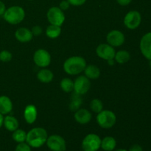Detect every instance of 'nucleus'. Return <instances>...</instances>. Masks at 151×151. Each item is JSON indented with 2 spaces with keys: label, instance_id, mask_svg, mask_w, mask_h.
I'll list each match as a JSON object with an SVG mask.
<instances>
[{
  "label": "nucleus",
  "instance_id": "obj_1",
  "mask_svg": "<svg viewBox=\"0 0 151 151\" xmlns=\"http://www.w3.org/2000/svg\"><path fill=\"white\" fill-rule=\"evenodd\" d=\"M48 135L43 128H34L27 134L26 142L34 148L41 147L47 142Z\"/></svg>",
  "mask_w": 151,
  "mask_h": 151
},
{
  "label": "nucleus",
  "instance_id": "obj_2",
  "mask_svg": "<svg viewBox=\"0 0 151 151\" xmlns=\"http://www.w3.org/2000/svg\"><path fill=\"white\" fill-rule=\"evenodd\" d=\"M86 66V61L81 56H72L65 60L63 70L70 75H79L83 72Z\"/></svg>",
  "mask_w": 151,
  "mask_h": 151
},
{
  "label": "nucleus",
  "instance_id": "obj_3",
  "mask_svg": "<svg viewBox=\"0 0 151 151\" xmlns=\"http://www.w3.org/2000/svg\"><path fill=\"white\" fill-rule=\"evenodd\" d=\"M25 17L24 10L20 6H12L6 9L3 18L10 24H18L24 20Z\"/></svg>",
  "mask_w": 151,
  "mask_h": 151
},
{
  "label": "nucleus",
  "instance_id": "obj_4",
  "mask_svg": "<svg viewBox=\"0 0 151 151\" xmlns=\"http://www.w3.org/2000/svg\"><path fill=\"white\" fill-rule=\"evenodd\" d=\"M97 122L101 128L109 129L112 128L116 122V116L113 111L103 110L97 114Z\"/></svg>",
  "mask_w": 151,
  "mask_h": 151
},
{
  "label": "nucleus",
  "instance_id": "obj_5",
  "mask_svg": "<svg viewBox=\"0 0 151 151\" xmlns=\"http://www.w3.org/2000/svg\"><path fill=\"white\" fill-rule=\"evenodd\" d=\"M101 139L95 134H89L86 136L82 142V149L83 151H97L100 148Z\"/></svg>",
  "mask_w": 151,
  "mask_h": 151
},
{
  "label": "nucleus",
  "instance_id": "obj_6",
  "mask_svg": "<svg viewBox=\"0 0 151 151\" xmlns=\"http://www.w3.org/2000/svg\"><path fill=\"white\" fill-rule=\"evenodd\" d=\"M47 16L50 24L60 27L65 21L64 13L58 7H50L47 11Z\"/></svg>",
  "mask_w": 151,
  "mask_h": 151
},
{
  "label": "nucleus",
  "instance_id": "obj_7",
  "mask_svg": "<svg viewBox=\"0 0 151 151\" xmlns=\"http://www.w3.org/2000/svg\"><path fill=\"white\" fill-rule=\"evenodd\" d=\"M141 22L142 16L137 10H131L124 18V24L129 29H135L138 28Z\"/></svg>",
  "mask_w": 151,
  "mask_h": 151
},
{
  "label": "nucleus",
  "instance_id": "obj_8",
  "mask_svg": "<svg viewBox=\"0 0 151 151\" xmlns=\"http://www.w3.org/2000/svg\"><path fill=\"white\" fill-rule=\"evenodd\" d=\"M46 143L49 149L52 151H65L66 149V144L64 139L56 134L48 137Z\"/></svg>",
  "mask_w": 151,
  "mask_h": 151
},
{
  "label": "nucleus",
  "instance_id": "obj_9",
  "mask_svg": "<svg viewBox=\"0 0 151 151\" xmlns=\"http://www.w3.org/2000/svg\"><path fill=\"white\" fill-rule=\"evenodd\" d=\"M90 87H91V82L85 75H81L78 77L74 81L73 91H75V93L80 95L86 94L90 89Z\"/></svg>",
  "mask_w": 151,
  "mask_h": 151
},
{
  "label": "nucleus",
  "instance_id": "obj_10",
  "mask_svg": "<svg viewBox=\"0 0 151 151\" xmlns=\"http://www.w3.org/2000/svg\"><path fill=\"white\" fill-rule=\"evenodd\" d=\"M33 60L35 65L41 68L48 66L51 63V55L46 50L39 49L34 53Z\"/></svg>",
  "mask_w": 151,
  "mask_h": 151
},
{
  "label": "nucleus",
  "instance_id": "obj_11",
  "mask_svg": "<svg viewBox=\"0 0 151 151\" xmlns=\"http://www.w3.org/2000/svg\"><path fill=\"white\" fill-rule=\"evenodd\" d=\"M96 53L99 58L108 60L110 59H114L116 51L114 48L109 44H101L97 46Z\"/></svg>",
  "mask_w": 151,
  "mask_h": 151
},
{
  "label": "nucleus",
  "instance_id": "obj_12",
  "mask_svg": "<svg viewBox=\"0 0 151 151\" xmlns=\"http://www.w3.org/2000/svg\"><path fill=\"white\" fill-rule=\"evenodd\" d=\"M106 39L109 45L112 46L113 47H118L124 44L125 38L124 34L121 31L114 29L108 33Z\"/></svg>",
  "mask_w": 151,
  "mask_h": 151
},
{
  "label": "nucleus",
  "instance_id": "obj_13",
  "mask_svg": "<svg viewBox=\"0 0 151 151\" xmlns=\"http://www.w3.org/2000/svg\"><path fill=\"white\" fill-rule=\"evenodd\" d=\"M142 54L147 60H151V32H147L142 37L139 44Z\"/></svg>",
  "mask_w": 151,
  "mask_h": 151
},
{
  "label": "nucleus",
  "instance_id": "obj_14",
  "mask_svg": "<svg viewBox=\"0 0 151 151\" xmlns=\"http://www.w3.org/2000/svg\"><path fill=\"white\" fill-rule=\"evenodd\" d=\"M74 116L77 122L81 125H86L91 121L92 116L89 111L85 109H79L76 111Z\"/></svg>",
  "mask_w": 151,
  "mask_h": 151
},
{
  "label": "nucleus",
  "instance_id": "obj_15",
  "mask_svg": "<svg viewBox=\"0 0 151 151\" xmlns=\"http://www.w3.org/2000/svg\"><path fill=\"white\" fill-rule=\"evenodd\" d=\"M15 37L19 42L27 43L32 39L33 35L30 29L26 27H20L15 32Z\"/></svg>",
  "mask_w": 151,
  "mask_h": 151
},
{
  "label": "nucleus",
  "instance_id": "obj_16",
  "mask_svg": "<svg viewBox=\"0 0 151 151\" xmlns=\"http://www.w3.org/2000/svg\"><path fill=\"white\" fill-rule=\"evenodd\" d=\"M38 116L37 109L34 105H27L24 111V117L28 124H32L35 122Z\"/></svg>",
  "mask_w": 151,
  "mask_h": 151
},
{
  "label": "nucleus",
  "instance_id": "obj_17",
  "mask_svg": "<svg viewBox=\"0 0 151 151\" xmlns=\"http://www.w3.org/2000/svg\"><path fill=\"white\" fill-rule=\"evenodd\" d=\"M13 110V103L7 96H0V114L7 115Z\"/></svg>",
  "mask_w": 151,
  "mask_h": 151
},
{
  "label": "nucleus",
  "instance_id": "obj_18",
  "mask_svg": "<svg viewBox=\"0 0 151 151\" xmlns=\"http://www.w3.org/2000/svg\"><path fill=\"white\" fill-rule=\"evenodd\" d=\"M3 125L8 131L13 132V131L19 128V121L17 120L16 117L10 116V115H7L4 117Z\"/></svg>",
  "mask_w": 151,
  "mask_h": 151
},
{
  "label": "nucleus",
  "instance_id": "obj_19",
  "mask_svg": "<svg viewBox=\"0 0 151 151\" xmlns=\"http://www.w3.org/2000/svg\"><path fill=\"white\" fill-rule=\"evenodd\" d=\"M53 78H54V75L52 72L47 69H41L37 74V78L38 81L44 83H49L52 82Z\"/></svg>",
  "mask_w": 151,
  "mask_h": 151
},
{
  "label": "nucleus",
  "instance_id": "obj_20",
  "mask_svg": "<svg viewBox=\"0 0 151 151\" xmlns=\"http://www.w3.org/2000/svg\"><path fill=\"white\" fill-rule=\"evenodd\" d=\"M84 73H85V76L88 79L95 80L100 77V70L95 65L91 64L88 65V66L86 65L85 69H84Z\"/></svg>",
  "mask_w": 151,
  "mask_h": 151
},
{
  "label": "nucleus",
  "instance_id": "obj_21",
  "mask_svg": "<svg viewBox=\"0 0 151 151\" xmlns=\"http://www.w3.org/2000/svg\"><path fill=\"white\" fill-rule=\"evenodd\" d=\"M116 146V141L114 137H106L101 140L100 147L105 151H113Z\"/></svg>",
  "mask_w": 151,
  "mask_h": 151
},
{
  "label": "nucleus",
  "instance_id": "obj_22",
  "mask_svg": "<svg viewBox=\"0 0 151 151\" xmlns=\"http://www.w3.org/2000/svg\"><path fill=\"white\" fill-rule=\"evenodd\" d=\"M60 33H61V28L60 26H57V25L50 24V26L47 27L46 29L47 36L52 39L57 38L60 35Z\"/></svg>",
  "mask_w": 151,
  "mask_h": 151
},
{
  "label": "nucleus",
  "instance_id": "obj_23",
  "mask_svg": "<svg viewBox=\"0 0 151 151\" xmlns=\"http://www.w3.org/2000/svg\"><path fill=\"white\" fill-rule=\"evenodd\" d=\"M130 58H131L130 53L126 50H119L116 52L114 57L115 61L119 64H124L127 63L130 60Z\"/></svg>",
  "mask_w": 151,
  "mask_h": 151
},
{
  "label": "nucleus",
  "instance_id": "obj_24",
  "mask_svg": "<svg viewBox=\"0 0 151 151\" xmlns=\"http://www.w3.org/2000/svg\"><path fill=\"white\" fill-rule=\"evenodd\" d=\"M12 138L16 142L22 143L25 142L27 139V133L22 129H16L12 134Z\"/></svg>",
  "mask_w": 151,
  "mask_h": 151
},
{
  "label": "nucleus",
  "instance_id": "obj_25",
  "mask_svg": "<svg viewBox=\"0 0 151 151\" xmlns=\"http://www.w3.org/2000/svg\"><path fill=\"white\" fill-rule=\"evenodd\" d=\"M60 88L63 91L66 93L71 92L74 90V81H72L70 78H63L60 81Z\"/></svg>",
  "mask_w": 151,
  "mask_h": 151
},
{
  "label": "nucleus",
  "instance_id": "obj_26",
  "mask_svg": "<svg viewBox=\"0 0 151 151\" xmlns=\"http://www.w3.org/2000/svg\"><path fill=\"white\" fill-rule=\"evenodd\" d=\"M80 96H81L80 94H76V93H75V94L72 95V101H71L70 105H69V108H70L71 110L73 111L78 110L80 108V106H81V103H82V99L81 98Z\"/></svg>",
  "mask_w": 151,
  "mask_h": 151
},
{
  "label": "nucleus",
  "instance_id": "obj_27",
  "mask_svg": "<svg viewBox=\"0 0 151 151\" xmlns=\"http://www.w3.org/2000/svg\"><path fill=\"white\" fill-rule=\"evenodd\" d=\"M90 109L94 113H100L103 110V104L99 99H94L90 103Z\"/></svg>",
  "mask_w": 151,
  "mask_h": 151
},
{
  "label": "nucleus",
  "instance_id": "obj_28",
  "mask_svg": "<svg viewBox=\"0 0 151 151\" xmlns=\"http://www.w3.org/2000/svg\"><path fill=\"white\" fill-rule=\"evenodd\" d=\"M11 59L12 54L8 50H2V51L0 52V60L1 62L7 63V62L10 61Z\"/></svg>",
  "mask_w": 151,
  "mask_h": 151
},
{
  "label": "nucleus",
  "instance_id": "obj_29",
  "mask_svg": "<svg viewBox=\"0 0 151 151\" xmlns=\"http://www.w3.org/2000/svg\"><path fill=\"white\" fill-rule=\"evenodd\" d=\"M15 151H31V147L27 142L19 143L15 148Z\"/></svg>",
  "mask_w": 151,
  "mask_h": 151
},
{
  "label": "nucleus",
  "instance_id": "obj_30",
  "mask_svg": "<svg viewBox=\"0 0 151 151\" xmlns=\"http://www.w3.org/2000/svg\"><path fill=\"white\" fill-rule=\"evenodd\" d=\"M31 32H32V35L34 36H38V35H41L43 32V29L41 28V27L40 26H34L31 29Z\"/></svg>",
  "mask_w": 151,
  "mask_h": 151
},
{
  "label": "nucleus",
  "instance_id": "obj_31",
  "mask_svg": "<svg viewBox=\"0 0 151 151\" xmlns=\"http://www.w3.org/2000/svg\"><path fill=\"white\" fill-rule=\"evenodd\" d=\"M67 1L72 6H81L85 4L86 0H67Z\"/></svg>",
  "mask_w": 151,
  "mask_h": 151
},
{
  "label": "nucleus",
  "instance_id": "obj_32",
  "mask_svg": "<svg viewBox=\"0 0 151 151\" xmlns=\"http://www.w3.org/2000/svg\"><path fill=\"white\" fill-rule=\"evenodd\" d=\"M69 6H70V4L68 2L67 0H63V1H60V4H59V8L61 10H63V11H64V10L69 9Z\"/></svg>",
  "mask_w": 151,
  "mask_h": 151
},
{
  "label": "nucleus",
  "instance_id": "obj_33",
  "mask_svg": "<svg viewBox=\"0 0 151 151\" xmlns=\"http://www.w3.org/2000/svg\"><path fill=\"white\" fill-rule=\"evenodd\" d=\"M128 151H143V149L139 145H134L130 147Z\"/></svg>",
  "mask_w": 151,
  "mask_h": 151
},
{
  "label": "nucleus",
  "instance_id": "obj_34",
  "mask_svg": "<svg viewBox=\"0 0 151 151\" xmlns=\"http://www.w3.org/2000/svg\"><path fill=\"white\" fill-rule=\"evenodd\" d=\"M116 1H117L119 5L126 6L128 5L132 1V0H116Z\"/></svg>",
  "mask_w": 151,
  "mask_h": 151
},
{
  "label": "nucleus",
  "instance_id": "obj_35",
  "mask_svg": "<svg viewBox=\"0 0 151 151\" xmlns=\"http://www.w3.org/2000/svg\"><path fill=\"white\" fill-rule=\"evenodd\" d=\"M5 10H6L5 4H4V3L2 1L0 0V16H3V14L4 13Z\"/></svg>",
  "mask_w": 151,
  "mask_h": 151
},
{
  "label": "nucleus",
  "instance_id": "obj_36",
  "mask_svg": "<svg viewBox=\"0 0 151 151\" xmlns=\"http://www.w3.org/2000/svg\"><path fill=\"white\" fill-rule=\"evenodd\" d=\"M3 121H4V116H3L2 114H0V128L2 127Z\"/></svg>",
  "mask_w": 151,
  "mask_h": 151
},
{
  "label": "nucleus",
  "instance_id": "obj_37",
  "mask_svg": "<svg viewBox=\"0 0 151 151\" xmlns=\"http://www.w3.org/2000/svg\"><path fill=\"white\" fill-rule=\"evenodd\" d=\"M107 61H108V63H109V65H110V66H113L115 63L114 59H110V60H108Z\"/></svg>",
  "mask_w": 151,
  "mask_h": 151
},
{
  "label": "nucleus",
  "instance_id": "obj_38",
  "mask_svg": "<svg viewBox=\"0 0 151 151\" xmlns=\"http://www.w3.org/2000/svg\"><path fill=\"white\" fill-rule=\"evenodd\" d=\"M113 151H128V150H125V149L120 148V149H116V150H113Z\"/></svg>",
  "mask_w": 151,
  "mask_h": 151
},
{
  "label": "nucleus",
  "instance_id": "obj_39",
  "mask_svg": "<svg viewBox=\"0 0 151 151\" xmlns=\"http://www.w3.org/2000/svg\"><path fill=\"white\" fill-rule=\"evenodd\" d=\"M150 68H151V60H150Z\"/></svg>",
  "mask_w": 151,
  "mask_h": 151
},
{
  "label": "nucleus",
  "instance_id": "obj_40",
  "mask_svg": "<svg viewBox=\"0 0 151 151\" xmlns=\"http://www.w3.org/2000/svg\"><path fill=\"white\" fill-rule=\"evenodd\" d=\"M29 1H32V0H29Z\"/></svg>",
  "mask_w": 151,
  "mask_h": 151
}]
</instances>
